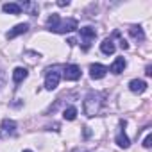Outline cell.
Instances as JSON below:
<instances>
[{
    "instance_id": "d6986e66",
    "label": "cell",
    "mask_w": 152,
    "mask_h": 152,
    "mask_svg": "<svg viewBox=\"0 0 152 152\" xmlns=\"http://www.w3.org/2000/svg\"><path fill=\"white\" fill-rule=\"evenodd\" d=\"M68 4H70L68 0H59V2H57V6H59V7H66Z\"/></svg>"
},
{
    "instance_id": "603a6c76",
    "label": "cell",
    "mask_w": 152,
    "mask_h": 152,
    "mask_svg": "<svg viewBox=\"0 0 152 152\" xmlns=\"http://www.w3.org/2000/svg\"><path fill=\"white\" fill-rule=\"evenodd\" d=\"M23 152H32V150H23Z\"/></svg>"
},
{
    "instance_id": "5b68a950",
    "label": "cell",
    "mask_w": 152,
    "mask_h": 152,
    "mask_svg": "<svg viewBox=\"0 0 152 152\" xmlns=\"http://www.w3.org/2000/svg\"><path fill=\"white\" fill-rule=\"evenodd\" d=\"M63 75L66 81H77L81 77V68L77 64H66L63 70Z\"/></svg>"
},
{
    "instance_id": "8992f818",
    "label": "cell",
    "mask_w": 152,
    "mask_h": 152,
    "mask_svg": "<svg viewBox=\"0 0 152 152\" xmlns=\"http://www.w3.org/2000/svg\"><path fill=\"white\" fill-rule=\"evenodd\" d=\"M106 73H107V66H104V64L95 63V64H91V66H90V77H91V79H95V81L102 79Z\"/></svg>"
},
{
    "instance_id": "44dd1931",
    "label": "cell",
    "mask_w": 152,
    "mask_h": 152,
    "mask_svg": "<svg viewBox=\"0 0 152 152\" xmlns=\"http://www.w3.org/2000/svg\"><path fill=\"white\" fill-rule=\"evenodd\" d=\"M2 86H4V72L0 70V88H2Z\"/></svg>"
},
{
    "instance_id": "7402d4cb",
    "label": "cell",
    "mask_w": 152,
    "mask_h": 152,
    "mask_svg": "<svg viewBox=\"0 0 152 152\" xmlns=\"http://www.w3.org/2000/svg\"><path fill=\"white\" fill-rule=\"evenodd\" d=\"M90 134H91V131H90V129H88V127H84V136H86V138H88V136H90Z\"/></svg>"
},
{
    "instance_id": "8fae6325",
    "label": "cell",
    "mask_w": 152,
    "mask_h": 152,
    "mask_svg": "<svg viewBox=\"0 0 152 152\" xmlns=\"http://www.w3.org/2000/svg\"><path fill=\"white\" fill-rule=\"evenodd\" d=\"M100 50H102V54H106V56H111V54H115L116 47H115V41H113V38H106V39L100 43Z\"/></svg>"
},
{
    "instance_id": "e0dca14e",
    "label": "cell",
    "mask_w": 152,
    "mask_h": 152,
    "mask_svg": "<svg viewBox=\"0 0 152 152\" xmlns=\"http://www.w3.org/2000/svg\"><path fill=\"white\" fill-rule=\"evenodd\" d=\"M18 6H20V9L29 11L31 15H36V11H38V4H32V2H22V4H18Z\"/></svg>"
},
{
    "instance_id": "9c48e42d",
    "label": "cell",
    "mask_w": 152,
    "mask_h": 152,
    "mask_svg": "<svg viewBox=\"0 0 152 152\" xmlns=\"http://www.w3.org/2000/svg\"><path fill=\"white\" fill-rule=\"evenodd\" d=\"M27 31H29V23H18V25H15L6 36H7V39H13V38L20 36V34H25Z\"/></svg>"
},
{
    "instance_id": "52a82bcc",
    "label": "cell",
    "mask_w": 152,
    "mask_h": 152,
    "mask_svg": "<svg viewBox=\"0 0 152 152\" xmlns=\"http://www.w3.org/2000/svg\"><path fill=\"white\" fill-rule=\"evenodd\" d=\"M16 132V124L13 122V120H9V118H6L4 122H2V131H0V136H13Z\"/></svg>"
},
{
    "instance_id": "ac0fdd59",
    "label": "cell",
    "mask_w": 152,
    "mask_h": 152,
    "mask_svg": "<svg viewBox=\"0 0 152 152\" xmlns=\"http://www.w3.org/2000/svg\"><path fill=\"white\" fill-rule=\"evenodd\" d=\"M143 147H145V148H150V147H152V134H147V136H145Z\"/></svg>"
},
{
    "instance_id": "ba28073f",
    "label": "cell",
    "mask_w": 152,
    "mask_h": 152,
    "mask_svg": "<svg viewBox=\"0 0 152 152\" xmlns=\"http://www.w3.org/2000/svg\"><path fill=\"white\" fill-rule=\"evenodd\" d=\"M127 66V61L124 59V57H116L115 61H113V64L107 68V72H111V73H115V75H118V73H122L124 72V68Z\"/></svg>"
},
{
    "instance_id": "6da1fadb",
    "label": "cell",
    "mask_w": 152,
    "mask_h": 152,
    "mask_svg": "<svg viewBox=\"0 0 152 152\" xmlns=\"http://www.w3.org/2000/svg\"><path fill=\"white\" fill-rule=\"evenodd\" d=\"M47 29L52 31V32H57V34H66V32H72L75 29H79V23L77 20L73 18H68V20H61L59 15L52 13L47 20Z\"/></svg>"
},
{
    "instance_id": "4fadbf2b",
    "label": "cell",
    "mask_w": 152,
    "mask_h": 152,
    "mask_svg": "<svg viewBox=\"0 0 152 152\" xmlns=\"http://www.w3.org/2000/svg\"><path fill=\"white\" fill-rule=\"evenodd\" d=\"M129 34H131L134 39H138V41H143V39H145V32H143V29H141L140 25H131V27H129Z\"/></svg>"
},
{
    "instance_id": "9a60e30c",
    "label": "cell",
    "mask_w": 152,
    "mask_h": 152,
    "mask_svg": "<svg viewBox=\"0 0 152 152\" xmlns=\"http://www.w3.org/2000/svg\"><path fill=\"white\" fill-rule=\"evenodd\" d=\"M115 141H116V145L122 147V148H127V147L131 145V141H129V138H127V134H125L124 131H120V132L116 134V140H115Z\"/></svg>"
},
{
    "instance_id": "3957f363",
    "label": "cell",
    "mask_w": 152,
    "mask_h": 152,
    "mask_svg": "<svg viewBox=\"0 0 152 152\" xmlns=\"http://www.w3.org/2000/svg\"><path fill=\"white\" fill-rule=\"evenodd\" d=\"M59 79H61V73L57 68H52V70H47V77H45V88L48 91L56 90L57 84H59Z\"/></svg>"
},
{
    "instance_id": "2e32d148",
    "label": "cell",
    "mask_w": 152,
    "mask_h": 152,
    "mask_svg": "<svg viewBox=\"0 0 152 152\" xmlns=\"http://www.w3.org/2000/svg\"><path fill=\"white\" fill-rule=\"evenodd\" d=\"M63 118H64V120H68V122L75 120V118H77V109H75L73 106H72V107H68V109H64V111H63Z\"/></svg>"
},
{
    "instance_id": "7c38bea8",
    "label": "cell",
    "mask_w": 152,
    "mask_h": 152,
    "mask_svg": "<svg viewBox=\"0 0 152 152\" xmlns=\"http://www.w3.org/2000/svg\"><path fill=\"white\" fill-rule=\"evenodd\" d=\"M129 90H131L132 93H143V91L147 90V83L141 81V79H132V81L129 83Z\"/></svg>"
},
{
    "instance_id": "277c9868",
    "label": "cell",
    "mask_w": 152,
    "mask_h": 152,
    "mask_svg": "<svg viewBox=\"0 0 152 152\" xmlns=\"http://www.w3.org/2000/svg\"><path fill=\"white\" fill-rule=\"evenodd\" d=\"M81 31V38H83V50H88L90 47H91V43H93V39H95V36H97V31L93 29V27H83V29H79Z\"/></svg>"
},
{
    "instance_id": "5bb4252c",
    "label": "cell",
    "mask_w": 152,
    "mask_h": 152,
    "mask_svg": "<svg viewBox=\"0 0 152 152\" xmlns=\"http://www.w3.org/2000/svg\"><path fill=\"white\" fill-rule=\"evenodd\" d=\"M2 11H4V13H7V15H20V13H22L20 6H18V4H15V2L4 4V6H2Z\"/></svg>"
},
{
    "instance_id": "ffe728a7",
    "label": "cell",
    "mask_w": 152,
    "mask_h": 152,
    "mask_svg": "<svg viewBox=\"0 0 152 152\" xmlns=\"http://www.w3.org/2000/svg\"><path fill=\"white\" fill-rule=\"evenodd\" d=\"M145 75H147V77H150V75H152V66H147L145 68Z\"/></svg>"
},
{
    "instance_id": "30bf717a",
    "label": "cell",
    "mask_w": 152,
    "mask_h": 152,
    "mask_svg": "<svg viewBox=\"0 0 152 152\" xmlns=\"http://www.w3.org/2000/svg\"><path fill=\"white\" fill-rule=\"evenodd\" d=\"M27 75H29L27 68H23V66L15 68V72H13V83H15V84H20L22 81H25V79H27Z\"/></svg>"
},
{
    "instance_id": "7a4b0ae2",
    "label": "cell",
    "mask_w": 152,
    "mask_h": 152,
    "mask_svg": "<svg viewBox=\"0 0 152 152\" xmlns=\"http://www.w3.org/2000/svg\"><path fill=\"white\" fill-rule=\"evenodd\" d=\"M102 109V95L100 93H95V91H90L86 97H84V102H83V111L86 116H95L99 115Z\"/></svg>"
}]
</instances>
